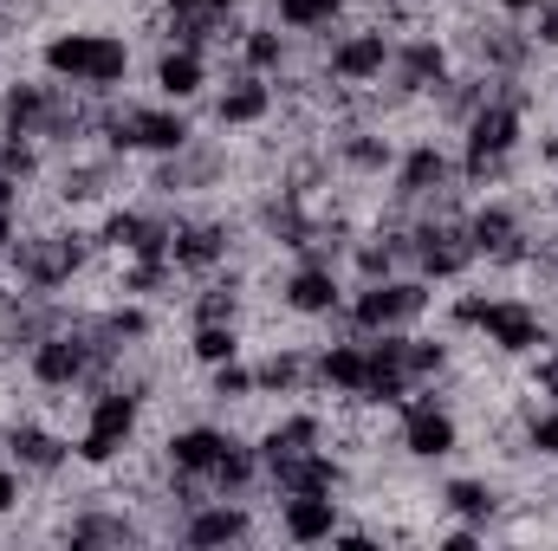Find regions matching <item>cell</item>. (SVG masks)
<instances>
[{
  "mask_svg": "<svg viewBox=\"0 0 558 551\" xmlns=\"http://www.w3.org/2000/svg\"><path fill=\"white\" fill-rule=\"evenodd\" d=\"M131 65H137V52L111 26H52L39 39V72L59 78V85H72V91H98V98L124 91Z\"/></svg>",
  "mask_w": 558,
  "mask_h": 551,
  "instance_id": "1",
  "label": "cell"
},
{
  "mask_svg": "<svg viewBox=\"0 0 558 551\" xmlns=\"http://www.w3.org/2000/svg\"><path fill=\"white\" fill-rule=\"evenodd\" d=\"M143 409H149V403H143L137 390H124V383L85 396V421H78V434H72V461L92 467V474H111V467L137 448Z\"/></svg>",
  "mask_w": 558,
  "mask_h": 551,
  "instance_id": "2",
  "label": "cell"
},
{
  "mask_svg": "<svg viewBox=\"0 0 558 551\" xmlns=\"http://www.w3.org/2000/svg\"><path fill=\"white\" fill-rule=\"evenodd\" d=\"M247 7L241 0H156V46H195L228 59L247 33Z\"/></svg>",
  "mask_w": 558,
  "mask_h": 551,
  "instance_id": "3",
  "label": "cell"
},
{
  "mask_svg": "<svg viewBox=\"0 0 558 551\" xmlns=\"http://www.w3.org/2000/svg\"><path fill=\"white\" fill-rule=\"evenodd\" d=\"M428 305H435V285L422 273H390V279H371V285H351L344 318H351L357 338H371V331H416L428 318Z\"/></svg>",
  "mask_w": 558,
  "mask_h": 551,
  "instance_id": "4",
  "label": "cell"
},
{
  "mask_svg": "<svg viewBox=\"0 0 558 551\" xmlns=\"http://www.w3.org/2000/svg\"><path fill=\"white\" fill-rule=\"evenodd\" d=\"M92 357H98V338H92L85 311H72L59 331H46V338L20 357V370H26V383H33L39 396H78Z\"/></svg>",
  "mask_w": 558,
  "mask_h": 551,
  "instance_id": "5",
  "label": "cell"
},
{
  "mask_svg": "<svg viewBox=\"0 0 558 551\" xmlns=\"http://www.w3.org/2000/svg\"><path fill=\"white\" fill-rule=\"evenodd\" d=\"M454 72V46H448V33H397V46H390V72H384V98L397 105V111H410L422 105L441 78Z\"/></svg>",
  "mask_w": 558,
  "mask_h": 551,
  "instance_id": "6",
  "label": "cell"
},
{
  "mask_svg": "<svg viewBox=\"0 0 558 551\" xmlns=\"http://www.w3.org/2000/svg\"><path fill=\"white\" fill-rule=\"evenodd\" d=\"M390 46H397V33H390L384 20L338 26V33L318 39V72H325L331 85H384V72H390Z\"/></svg>",
  "mask_w": 558,
  "mask_h": 551,
  "instance_id": "7",
  "label": "cell"
},
{
  "mask_svg": "<svg viewBox=\"0 0 558 551\" xmlns=\"http://www.w3.org/2000/svg\"><path fill=\"white\" fill-rule=\"evenodd\" d=\"M474 338H481L494 357L526 364L533 351H546V344H553V325H546V305H539V298H520V292H487V311H481Z\"/></svg>",
  "mask_w": 558,
  "mask_h": 551,
  "instance_id": "8",
  "label": "cell"
},
{
  "mask_svg": "<svg viewBox=\"0 0 558 551\" xmlns=\"http://www.w3.org/2000/svg\"><path fill=\"white\" fill-rule=\"evenodd\" d=\"M241 221H228V215H189V208H175V241H169V260H175V273L182 279H208L221 273V267H234V254H241Z\"/></svg>",
  "mask_w": 558,
  "mask_h": 551,
  "instance_id": "9",
  "label": "cell"
},
{
  "mask_svg": "<svg viewBox=\"0 0 558 551\" xmlns=\"http://www.w3.org/2000/svg\"><path fill=\"white\" fill-rule=\"evenodd\" d=\"M0 454H7L26 480H59L65 467H78V461H72V434L52 428L46 415H7V421H0Z\"/></svg>",
  "mask_w": 558,
  "mask_h": 551,
  "instance_id": "10",
  "label": "cell"
},
{
  "mask_svg": "<svg viewBox=\"0 0 558 551\" xmlns=\"http://www.w3.org/2000/svg\"><path fill=\"white\" fill-rule=\"evenodd\" d=\"M325 149L338 162V182H390L403 143L390 137V124H331Z\"/></svg>",
  "mask_w": 558,
  "mask_h": 551,
  "instance_id": "11",
  "label": "cell"
},
{
  "mask_svg": "<svg viewBox=\"0 0 558 551\" xmlns=\"http://www.w3.org/2000/svg\"><path fill=\"white\" fill-rule=\"evenodd\" d=\"M441 188H461V169H454V143L448 137H416L397 149V169H390V188L397 201H428Z\"/></svg>",
  "mask_w": 558,
  "mask_h": 551,
  "instance_id": "12",
  "label": "cell"
},
{
  "mask_svg": "<svg viewBox=\"0 0 558 551\" xmlns=\"http://www.w3.org/2000/svg\"><path fill=\"white\" fill-rule=\"evenodd\" d=\"M215 85H221V91L208 98V124H215V131H260V124H274V111H279L274 78L228 65Z\"/></svg>",
  "mask_w": 558,
  "mask_h": 551,
  "instance_id": "13",
  "label": "cell"
},
{
  "mask_svg": "<svg viewBox=\"0 0 558 551\" xmlns=\"http://www.w3.org/2000/svg\"><path fill=\"white\" fill-rule=\"evenodd\" d=\"M279 311L286 318H305V325H325L344 298H351V279L338 273V267H312V260H292L286 273H279Z\"/></svg>",
  "mask_w": 558,
  "mask_h": 551,
  "instance_id": "14",
  "label": "cell"
},
{
  "mask_svg": "<svg viewBox=\"0 0 558 551\" xmlns=\"http://www.w3.org/2000/svg\"><path fill=\"white\" fill-rule=\"evenodd\" d=\"M344 487H351V467H344V454L325 448V441L267 461V493H274V500H286V493H344Z\"/></svg>",
  "mask_w": 558,
  "mask_h": 551,
  "instance_id": "15",
  "label": "cell"
},
{
  "mask_svg": "<svg viewBox=\"0 0 558 551\" xmlns=\"http://www.w3.org/2000/svg\"><path fill=\"white\" fill-rule=\"evenodd\" d=\"M397 448L416 467H435V461L461 454V415H454V403H410V409H397Z\"/></svg>",
  "mask_w": 558,
  "mask_h": 551,
  "instance_id": "16",
  "label": "cell"
},
{
  "mask_svg": "<svg viewBox=\"0 0 558 551\" xmlns=\"http://www.w3.org/2000/svg\"><path fill=\"white\" fill-rule=\"evenodd\" d=\"M175 539L195 551H221V546H247L254 539V500H202L182 526H175Z\"/></svg>",
  "mask_w": 558,
  "mask_h": 551,
  "instance_id": "17",
  "label": "cell"
},
{
  "mask_svg": "<svg viewBox=\"0 0 558 551\" xmlns=\"http://www.w3.org/2000/svg\"><path fill=\"white\" fill-rule=\"evenodd\" d=\"M215 85V52H195V46H156V65H149V91L169 98V105H202Z\"/></svg>",
  "mask_w": 558,
  "mask_h": 551,
  "instance_id": "18",
  "label": "cell"
},
{
  "mask_svg": "<svg viewBox=\"0 0 558 551\" xmlns=\"http://www.w3.org/2000/svg\"><path fill=\"white\" fill-rule=\"evenodd\" d=\"M435 506H441L448 519L481 526V532H494V526L513 513V500L500 493V480H494V474H448V480L435 487Z\"/></svg>",
  "mask_w": 558,
  "mask_h": 551,
  "instance_id": "19",
  "label": "cell"
},
{
  "mask_svg": "<svg viewBox=\"0 0 558 551\" xmlns=\"http://www.w3.org/2000/svg\"><path fill=\"white\" fill-rule=\"evenodd\" d=\"M254 396H260V403L318 396V383H312V344H267V351L254 357Z\"/></svg>",
  "mask_w": 558,
  "mask_h": 551,
  "instance_id": "20",
  "label": "cell"
},
{
  "mask_svg": "<svg viewBox=\"0 0 558 551\" xmlns=\"http://www.w3.org/2000/svg\"><path fill=\"white\" fill-rule=\"evenodd\" d=\"M189 285H195V292H182L189 298V325H247V305H254L247 267H221V273L189 279Z\"/></svg>",
  "mask_w": 558,
  "mask_h": 551,
  "instance_id": "21",
  "label": "cell"
},
{
  "mask_svg": "<svg viewBox=\"0 0 558 551\" xmlns=\"http://www.w3.org/2000/svg\"><path fill=\"white\" fill-rule=\"evenodd\" d=\"M526 118H533V111L487 98V105L454 131V137H461L454 149H468V156H520V149H526Z\"/></svg>",
  "mask_w": 558,
  "mask_h": 551,
  "instance_id": "22",
  "label": "cell"
},
{
  "mask_svg": "<svg viewBox=\"0 0 558 551\" xmlns=\"http://www.w3.org/2000/svg\"><path fill=\"white\" fill-rule=\"evenodd\" d=\"M274 526L286 546H331V532L344 526V500L338 493H286Z\"/></svg>",
  "mask_w": 558,
  "mask_h": 551,
  "instance_id": "23",
  "label": "cell"
},
{
  "mask_svg": "<svg viewBox=\"0 0 558 551\" xmlns=\"http://www.w3.org/2000/svg\"><path fill=\"white\" fill-rule=\"evenodd\" d=\"M234 441H241V434H234V428H221V421H182V428H169V434H162V461H169V467H182V474H202V480H208Z\"/></svg>",
  "mask_w": 558,
  "mask_h": 551,
  "instance_id": "24",
  "label": "cell"
},
{
  "mask_svg": "<svg viewBox=\"0 0 558 551\" xmlns=\"http://www.w3.org/2000/svg\"><path fill=\"white\" fill-rule=\"evenodd\" d=\"M299 59V39L279 26V20H247V33H241V46L228 52V59H215L221 72L228 65H241V72H260V78H279L286 65Z\"/></svg>",
  "mask_w": 558,
  "mask_h": 551,
  "instance_id": "25",
  "label": "cell"
},
{
  "mask_svg": "<svg viewBox=\"0 0 558 551\" xmlns=\"http://www.w3.org/2000/svg\"><path fill=\"white\" fill-rule=\"evenodd\" d=\"M111 292H118V298H143V305H156V298H175V292H182V273H175L169 254H137V260H118Z\"/></svg>",
  "mask_w": 558,
  "mask_h": 551,
  "instance_id": "26",
  "label": "cell"
},
{
  "mask_svg": "<svg viewBox=\"0 0 558 551\" xmlns=\"http://www.w3.org/2000/svg\"><path fill=\"white\" fill-rule=\"evenodd\" d=\"M351 13V0H267V20H279L292 39H325L338 33Z\"/></svg>",
  "mask_w": 558,
  "mask_h": 551,
  "instance_id": "27",
  "label": "cell"
},
{
  "mask_svg": "<svg viewBox=\"0 0 558 551\" xmlns=\"http://www.w3.org/2000/svg\"><path fill=\"white\" fill-rule=\"evenodd\" d=\"M189 364H228V357H247V325H189Z\"/></svg>",
  "mask_w": 558,
  "mask_h": 551,
  "instance_id": "28",
  "label": "cell"
},
{
  "mask_svg": "<svg viewBox=\"0 0 558 551\" xmlns=\"http://www.w3.org/2000/svg\"><path fill=\"white\" fill-rule=\"evenodd\" d=\"M208 403H215V409H241V403H260V396H254V364H247V357L208 364Z\"/></svg>",
  "mask_w": 558,
  "mask_h": 551,
  "instance_id": "29",
  "label": "cell"
},
{
  "mask_svg": "<svg viewBox=\"0 0 558 551\" xmlns=\"http://www.w3.org/2000/svg\"><path fill=\"white\" fill-rule=\"evenodd\" d=\"M526 390L546 396V403H558V344H546V351L526 357Z\"/></svg>",
  "mask_w": 558,
  "mask_h": 551,
  "instance_id": "30",
  "label": "cell"
},
{
  "mask_svg": "<svg viewBox=\"0 0 558 551\" xmlns=\"http://www.w3.org/2000/svg\"><path fill=\"white\" fill-rule=\"evenodd\" d=\"M481 311H487V292H481V285L454 292V298H448V331H474V325H481Z\"/></svg>",
  "mask_w": 558,
  "mask_h": 551,
  "instance_id": "31",
  "label": "cell"
},
{
  "mask_svg": "<svg viewBox=\"0 0 558 551\" xmlns=\"http://www.w3.org/2000/svg\"><path fill=\"white\" fill-rule=\"evenodd\" d=\"M526 33H533V46H539V52L553 59V52H558V0H539V7H533Z\"/></svg>",
  "mask_w": 558,
  "mask_h": 551,
  "instance_id": "32",
  "label": "cell"
},
{
  "mask_svg": "<svg viewBox=\"0 0 558 551\" xmlns=\"http://www.w3.org/2000/svg\"><path fill=\"white\" fill-rule=\"evenodd\" d=\"M20 506H26V474H20V467L0 454V519H13Z\"/></svg>",
  "mask_w": 558,
  "mask_h": 551,
  "instance_id": "33",
  "label": "cell"
},
{
  "mask_svg": "<svg viewBox=\"0 0 558 551\" xmlns=\"http://www.w3.org/2000/svg\"><path fill=\"white\" fill-rule=\"evenodd\" d=\"M435 546H441V551H481V546H487V532H481V526H468V519H454V526H441V532H435Z\"/></svg>",
  "mask_w": 558,
  "mask_h": 551,
  "instance_id": "34",
  "label": "cell"
},
{
  "mask_svg": "<svg viewBox=\"0 0 558 551\" xmlns=\"http://www.w3.org/2000/svg\"><path fill=\"white\" fill-rule=\"evenodd\" d=\"M533 162H539L546 175H558V124H553V131H546L539 143H533Z\"/></svg>",
  "mask_w": 558,
  "mask_h": 551,
  "instance_id": "35",
  "label": "cell"
},
{
  "mask_svg": "<svg viewBox=\"0 0 558 551\" xmlns=\"http://www.w3.org/2000/svg\"><path fill=\"white\" fill-rule=\"evenodd\" d=\"M26 201H33V188H26V182H13V175L0 169V208H26Z\"/></svg>",
  "mask_w": 558,
  "mask_h": 551,
  "instance_id": "36",
  "label": "cell"
},
{
  "mask_svg": "<svg viewBox=\"0 0 558 551\" xmlns=\"http://www.w3.org/2000/svg\"><path fill=\"white\" fill-rule=\"evenodd\" d=\"M533 7H539V0H487V13H500V20H520V26L533 20Z\"/></svg>",
  "mask_w": 558,
  "mask_h": 551,
  "instance_id": "37",
  "label": "cell"
},
{
  "mask_svg": "<svg viewBox=\"0 0 558 551\" xmlns=\"http://www.w3.org/2000/svg\"><path fill=\"white\" fill-rule=\"evenodd\" d=\"M20 221H26V208H0V260H7V247H13V234H20Z\"/></svg>",
  "mask_w": 558,
  "mask_h": 551,
  "instance_id": "38",
  "label": "cell"
},
{
  "mask_svg": "<svg viewBox=\"0 0 558 551\" xmlns=\"http://www.w3.org/2000/svg\"><path fill=\"white\" fill-rule=\"evenodd\" d=\"M546 325H553V344H558V318H546Z\"/></svg>",
  "mask_w": 558,
  "mask_h": 551,
  "instance_id": "39",
  "label": "cell"
},
{
  "mask_svg": "<svg viewBox=\"0 0 558 551\" xmlns=\"http://www.w3.org/2000/svg\"><path fill=\"white\" fill-rule=\"evenodd\" d=\"M553 493H558V474H553Z\"/></svg>",
  "mask_w": 558,
  "mask_h": 551,
  "instance_id": "40",
  "label": "cell"
}]
</instances>
